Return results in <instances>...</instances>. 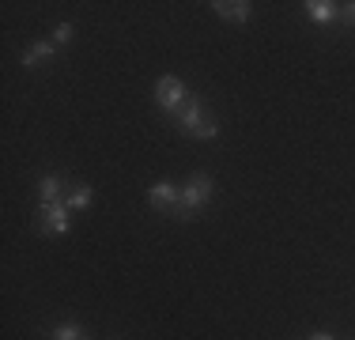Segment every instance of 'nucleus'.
Listing matches in <instances>:
<instances>
[{
  "mask_svg": "<svg viewBox=\"0 0 355 340\" xmlns=\"http://www.w3.org/2000/svg\"><path fill=\"white\" fill-rule=\"evenodd\" d=\"M174 121H178V133L189 136V140H216L219 136V121L205 110V99L200 95H189V102L178 110Z\"/></svg>",
  "mask_w": 355,
  "mask_h": 340,
  "instance_id": "obj_1",
  "label": "nucleus"
},
{
  "mask_svg": "<svg viewBox=\"0 0 355 340\" xmlns=\"http://www.w3.org/2000/svg\"><path fill=\"white\" fill-rule=\"evenodd\" d=\"M212 193H216V182H212V174H189L182 182V201H178V212H174V219H182V223H189L197 212H205L208 208V201H212Z\"/></svg>",
  "mask_w": 355,
  "mask_h": 340,
  "instance_id": "obj_2",
  "label": "nucleus"
},
{
  "mask_svg": "<svg viewBox=\"0 0 355 340\" xmlns=\"http://www.w3.org/2000/svg\"><path fill=\"white\" fill-rule=\"evenodd\" d=\"M193 91L185 87V80H178V76H159V83H155V106L163 110V114H171L178 117V110L189 102Z\"/></svg>",
  "mask_w": 355,
  "mask_h": 340,
  "instance_id": "obj_3",
  "label": "nucleus"
},
{
  "mask_svg": "<svg viewBox=\"0 0 355 340\" xmlns=\"http://www.w3.org/2000/svg\"><path fill=\"white\" fill-rule=\"evenodd\" d=\"M69 227H72V208L69 204H42L38 208V231L42 235H49V238H61V235H69Z\"/></svg>",
  "mask_w": 355,
  "mask_h": 340,
  "instance_id": "obj_4",
  "label": "nucleus"
},
{
  "mask_svg": "<svg viewBox=\"0 0 355 340\" xmlns=\"http://www.w3.org/2000/svg\"><path fill=\"white\" fill-rule=\"evenodd\" d=\"M178 201H182V185H174V182H166V178H159V182H151L148 185V204L155 212H178Z\"/></svg>",
  "mask_w": 355,
  "mask_h": 340,
  "instance_id": "obj_5",
  "label": "nucleus"
},
{
  "mask_svg": "<svg viewBox=\"0 0 355 340\" xmlns=\"http://www.w3.org/2000/svg\"><path fill=\"white\" fill-rule=\"evenodd\" d=\"M302 12H306L310 23H321V27H329V23L340 19V4H333V0H306Z\"/></svg>",
  "mask_w": 355,
  "mask_h": 340,
  "instance_id": "obj_6",
  "label": "nucleus"
},
{
  "mask_svg": "<svg viewBox=\"0 0 355 340\" xmlns=\"http://www.w3.org/2000/svg\"><path fill=\"white\" fill-rule=\"evenodd\" d=\"M212 12L219 15V19H227V23H246L253 15V4L250 0H216Z\"/></svg>",
  "mask_w": 355,
  "mask_h": 340,
  "instance_id": "obj_7",
  "label": "nucleus"
},
{
  "mask_svg": "<svg viewBox=\"0 0 355 340\" xmlns=\"http://www.w3.org/2000/svg\"><path fill=\"white\" fill-rule=\"evenodd\" d=\"M64 178L61 174H42V182H38V201L42 204H61L64 201Z\"/></svg>",
  "mask_w": 355,
  "mask_h": 340,
  "instance_id": "obj_8",
  "label": "nucleus"
},
{
  "mask_svg": "<svg viewBox=\"0 0 355 340\" xmlns=\"http://www.w3.org/2000/svg\"><path fill=\"white\" fill-rule=\"evenodd\" d=\"M91 201H95V189H91L87 182H72L69 193H64V204H69L72 212H87Z\"/></svg>",
  "mask_w": 355,
  "mask_h": 340,
  "instance_id": "obj_9",
  "label": "nucleus"
},
{
  "mask_svg": "<svg viewBox=\"0 0 355 340\" xmlns=\"http://www.w3.org/2000/svg\"><path fill=\"white\" fill-rule=\"evenodd\" d=\"M61 49L53 46V42H35L31 49H23L19 53V65L23 68H38V61H49V57H57Z\"/></svg>",
  "mask_w": 355,
  "mask_h": 340,
  "instance_id": "obj_10",
  "label": "nucleus"
},
{
  "mask_svg": "<svg viewBox=\"0 0 355 340\" xmlns=\"http://www.w3.org/2000/svg\"><path fill=\"white\" fill-rule=\"evenodd\" d=\"M46 337H49V340H91L87 329H83L80 321H57V325L49 329Z\"/></svg>",
  "mask_w": 355,
  "mask_h": 340,
  "instance_id": "obj_11",
  "label": "nucleus"
},
{
  "mask_svg": "<svg viewBox=\"0 0 355 340\" xmlns=\"http://www.w3.org/2000/svg\"><path fill=\"white\" fill-rule=\"evenodd\" d=\"M72 34H76L72 23H57V27H53V46H57V49H64V46L72 42Z\"/></svg>",
  "mask_w": 355,
  "mask_h": 340,
  "instance_id": "obj_12",
  "label": "nucleus"
},
{
  "mask_svg": "<svg viewBox=\"0 0 355 340\" xmlns=\"http://www.w3.org/2000/svg\"><path fill=\"white\" fill-rule=\"evenodd\" d=\"M340 19L348 23V27H355V0H348V4H340Z\"/></svg>",
  "mask_w": 355,
  "mask_h": 340,
  "instance_id": "obj_13",
  "label": "nucleus"
},
{
  "mask_svg": "<svg viewBox=\"0 0 355 340\" xmlns=\"http://www.w3.org/2000/svg\"><path fill=\"white\" fill-rule=\"evenodd\" d=\"M310 340H336V337L325 333V329H318V333H310Z\"/></svg>",
  "mask_w": 355,
  "mask_h": 340,
  "instance_id": "obj_14",
  "label": "nucleus"
}]
</instances>
